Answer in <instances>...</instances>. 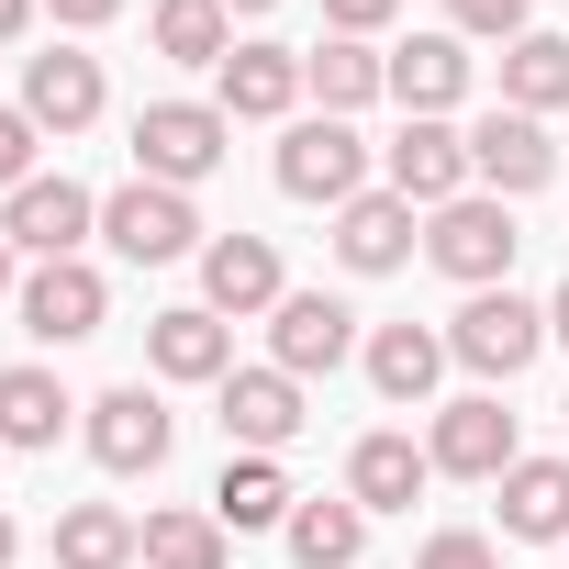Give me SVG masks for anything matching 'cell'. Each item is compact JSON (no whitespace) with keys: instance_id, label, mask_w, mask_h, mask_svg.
<instances>
[{"instance_id":"6da1fadb","label":"cell","mask_w":569,"mask_h":569,"mask_svg":"<svg viewBox=\"0 0 569 569\" xmlns=\"http://www.w3.org/2000/svg\"><path fill=\"white\" fill-rule=\"evenodd\" d=\"M536 347H547V302H525L513 279H502V291H469V302H458V325H447V358H458V369H480V380H525V369H536Z\"/></svg>"},{"instance_id":"7a4b0ae2","label":"cell","mask_w":569,"mask_h":569,"mask_svg":"<svg viewBox=\"0 0 569 569\" xmlns=\"http://www.w3.org/2000/svg\"><path fill=\"white\" fill-rule=\"evenodd\" d=\"M234 157V123H223V101H146L134 112V179H168V190H190V179H212Z\"/></svg>"},{"instance_id":"3957f363","label":"cell","mask_w":569,"mask_h":569,"mask_svg":"<svg viewBox=\"0 0 569 569\" xmlns=\"http://www.w3.org/2000/svg\"><path fill=\"white\" fill-rule=\"evenodd\" d=\"M513 201H491V190H469V201H447V212H425V257L458 279V291H502L513 279Z\"/></svg>"},{"instance_id":"277c9868","label":"cell","mask_w":569,"mask_h":569,"mask_svg":"<svg viewBox=\"0 0 569 569\" xmlns=\"http://www.w3.org/2000/svg\"><path fill=\"white\" fill-rule=\"evenodd\" d=\"M380 179H391L413 212H447V201L480 190V179H469V134H458L447 112H402V134L380 146Z\"/></svg>"},{"instance_id":"5b68a950","label":"cell","mask_w":569,"mask_h":569,"mask_svg":"<svg viewBox=\"0 0 569 569\" xmlns=\"http://www.w3.org/2000/svg\"><path fill=\"white\" fill-rule=\"evenodd\" d=\"M101 246H112L123 268H168V257L201 246V212H190V190H168V179H123V190L101 201Z\"/></svg>"},{"instance_id":"8992f818","label":"cell","mask_w":569,"mask_h":569,"mask_svg":"<svg viewBox=\"0 0 569 569\" xmlns=\"http://www.w3.org/2000/svg\"><path fill=\"white\" fill-rule=\"evenodd\" d=\"M79 436H90V458H101L112 480H146V469H168V447H179V413H168L146 380H123V391L79 402Z\"/></svg>"},{"instance_id":"52a82bcc","label":"cell","mask_w":569,"mask_h":569,"mask_svg":"<svg viewBox=\"0 0 569 569\" xmlns=\"http://www.w3.org/2000/svg\"><path fill=\"white\" fill-rule=\"evenodd\" d=\"M279 190H291V201H325V212H347V201L369 190V146H358V123L302 112L291 134H279Z\"/></svg>"},{"instance_id":"ba28073f","label":"cell","mask_w":569,"mask_h":569,"mask_svg":"<svg viewBox=\"0 0 569 569\" xmlns=\"http://www.w3.org/2000/svg\"><path fill=\"white\" fill-rule=\"evenodd\" d=\"M23 336H46V347H79V336H101L112 325V279L90 268V257H46L34 279H23Z\"/></svg>"},{"instance_id":"9c48e42d","label":"cell","mask_w":569,"mask_h":569,"mask_svg":"<svg viewBox=\"0 0 569 569\" xmlns=\"http://www.w3.org/2000/svg\"><path fill=\"white\" fill-rule=\"evenodd\" d=\"M358 358V313L336 302V291H291L268 313V369H291V380H325V369H347Z\"/></svg>"},{"instance_id":"30bf717a","label":"cell","mask_w":569,"mask_h":569,"mask_svg":"<svg viewBox=\"0 0 569 569\" xmlns=\"http://www.w3.org/2000/svg\"><path fill=\"white\" fill-rule=\"evenodd\" d=\"M0 234H12V257H79V234H101V201L79 179H23L12 201H0Z\"/></svg>"},{"instance_id":"8fae6325","label":"cell","mask_w":569,"mask_h":569,"mask_svg":"<svg viewBox=\"0 0 569 569\" xmlns=\"http://www.w3.org/2000/svg\"><path fill=\"white\" fill-rule=\"evenodd\" d=\"M469 179H480L491 201H525V190H547V179H558V146H547V123H536V112H480V123H469Z\"/></svg>"},{"instance_id":"7c38bea8","label":"cell","mask_w":569,"mask_h":569,"mask_svg":"<svg viewBox=\"0 0 569 569\" xmlns=\"http://www.w3.org/2000/svg\"><path fill=\"white\" fill-rule=\"evenodd\" d=\"M425 458H436V480H502V469L525 458V436H513V413H502L491 391H469V402H447V413H436Z\"/></svg>"},{"instance_id":"4fadbf2b","label":"cell","mask_w":569,"mask_h":569,"mask_svg":"<svg viewBox=\"0 0 569 569\" xmlns=\"http://www.w3.org/2000/svg\"><path fill=\"white\" fill-rule=\"evenodd\" d=\"M201 302H212L223 325L279 313V302H291V279H279V246H268V234H212V246H201Z\"/></svg>"},{"instance_id":"5bb4252c","label":"cell","mask_w":569,"mask_h":569,"mask_svg":"<svg viewBox=\"0 0 569 569\" xmlns=\"http://www.w3.org/2000/svg\"><path fill=\"white\" fill-rule=\"evenodd\" d=\"M146 369H157V380H212V391H223V380H234V325H223L212 302H179V313L146 325Z\"/></svg>"},{"instance_id":"9a60e30c","label":"cell","mask_w":569,"mask_h":569,"mask_svg":"<svg viewBox=\"0 0 569 569\" xmlns=\"http://www.w3.org/2000/svg\"><path fill=\"white\" fill-rule=\"evenodd\" d=\"M212 402H223V436L257 447V458H279V447L302 436V380H291V369H234Z\"/></svg>"},{"instance_id":"2e32d148","label":"cell","mask_w":569,"mask_h":569,"mask_svg":"<svg viewBox=\"0 0 569 569\" xmlns=\"http://www.w3.org/2000/svg\"><path fill=\"white\" fill-rule=\"evenodd\" d=\"M212 101L223 123H279V112H302V57L291 46H234L212 68Z\"/></svg>"},{"instance_id":"e0dca14e","label":"cell","mask_w":569,"mask_h":569,"mask_svg":"<svg viewBox=\"0 0 569 569\" xmlns=\"http://www.w3.org/2000/svg\"><path fill=\"white\" fill-rule=\"evenodd\" d=\"M413 246H425V234H413V201H402V190H358V201L336 212V257H347L358 279L413 268Z\"/></svg>"},{"instance_id":"ac0fdd59","label":"cell","mask_w":569,"mask_h":569,"mask_svg":"<svg viewBox=\"0 0 569 569\" xmlns=\"http://www.w3.org/2000/svg\"><path fill=\"white\" fill-rule=\"evenodd\" d=\"M23 112H34V134H79V123H101V57H79V46L23 57Z\"/></svg>"},{"instance_id":"d6986e66","label":"cell","mask_w":569,"mask_h":569,"mask_svg":"<svg viewBox=\"0 0 569 569\" xmlns=\"http://www.w3.org/2000/svg\"><path fill=\"white\" fill-rule=\"evenodd\" d=\"M491 491H502V536L513 547H558L569 536V458H513Z\"/></svg>"},{"instance_id":"ffe728a7","label":"cell","mask_w":569,"mask_h":569,"mask_svg":"<svg viewBox=\"0 0 569 569\" xmlns=\"http://www.w3.org/2000/svg\"><path fill=\"white\" fill-rule=\"evenodd\" d=\"M291 469H279V458H257V447H234L223 458V480H212V525L223 536H257V525H291Z\"/></svg>"},{"instance_id":"44dd1931","label":"cell","mask_w":569,"mask_h":569,"mask_svg":"<svg viewBox=\"0 0 569 569\" xmlns=\"http://www.w3.org/2000/svg\"><path fill=\"white\" fill-rule=\"evenodd\" d=\"M425 480H436V458L413 436H358V458H347V502L358 513H413Z\"/></svg>"},{"instance_id":"7402d4cb","label":"cell","mask_w":569,"mask_h":569,"mask_svg":"<svg viewBox=\"0 0 569 569\" xmlns=\"http://www.w3.org/2000/svg\"><path fill=\"white\" fill-rule=\"evenodd\" d=\"M358 358H369V391H380V402H425V391L447 380V336H436V325H380Z\"/></svg>"},{"instance_id":"603a6c76","label":"cell","mask_w":569,"mask_h":569,"mask_svg":"<svg viewBox=\"0 0 569 569\" xmlns=\"http://www.w3.org/2000/svg\"><path fill=\"white\" fill-rule=\"evenodd\" d=\"M146 558V525L123 502H68L57 513V569H134Z\"/></svg>"},{"instance_id":"cb8c5ba5","label":"cell","mask_w":569,"mask_h":569,"mask_svg":"<svg viewBox=\"0 0 569 569\" xmlns=\"http://www.w3.org/2000/svg\"><path fill=\"white\" fill-rule=\"evenodd\" d=\"M302 90H313V101H325V112L347 123L358 101H380V90H391V57H369L358 34H325V46L302 57Z\"/></svg>"},{"instance_id":"d4e9b609","label":"cell","mask_w":569,"mask_h":569,"mask_svg":"<svg viewBox=\"0 0 569 569\" xmlns=\"http://www.w3.org/2000/svg\"><path fill=\"white\" fill-rule=\"evenodd\" d=\"M458 90H469V46L458 34H413L391 57V101L402 112H458Z\"/></svg>"},{"instance_id":"484cf974","label":"cell","mask_w":569,"mask_h":569,"mask_svg":"<svg viewBox=\"0 0 569 569\" xmlns=\"http://www.w3.org/2000/svg\"><path fill=\"white\" fill-rule=\"evenodd\" d=\"M68 380L57 369H0V447H57L68 436Z\"/></svg>"},{"instance_id":"4316f807","label":"cell","mask_w":569,"mask_h":569,"mask_svg":"<svg viewBox=\"0 0 569 569\" xmlns=\"http://www.w3.org/2000/svg\"><path fill=\"white\" fill-rule=\"evenodd\" d=\"M502 112H569V34H525L502 46Z\"/></svg>"},{"instance_id":"83f0119b","label":"cell","mask_w":569,"mask_h":569,"mask_svg":"<svg viewBox=\"0 0 569 569\" xmlns=\"http://www.w3.org/2000/svg\"><path fill=\"white\" fill-rule=\"evenodd\" d=\"M146 569H234V536L212 525V502H168L146 513Z\"/></svg>"},{"instance_id":"f1b7e54d","label":"cell","mask_w":569,"mask_h":569,"mask_svg":"<svg viewBox=\"0 0 569 569\" xmlns=\"http://www.w3.org/2000/svg\"><path fill=\"white\" fill-rule=\"evenodd\" d=\"M279 536H291V558H302V569H358L369 513H358V502H291V525H279Z\"/></svg>"},{"instance_id":"f546056e","label":"cell","mask_w":569,"mask_h":569,"mask_svg":"<svg viewBox=\"0 0 569 569\" xmlns=\"http://www.w3.org/2000/svg\"><path fill=\"white\" fill-rule=\"evenodd\" d=\"M157 57L223 68V57H234V12H223V0H157Z\"/></svg>"},{"instance_id":"4dcf8cb0","label":"cell","mask_w":569,"mask_h":569,"mask_svg":"<svg viewBox=\"0 0 569 569\" xmlns=\"http://www.w3.org/2000/svg\"><path fill=\"white\" fill-rule=\"evenodd\" d=\"M458 46H525V0H447Z\"/></svg>"},{"instance_id":"1f68e13d","label":"cell","mask_w":569,"mask_h":569,"mask_svg":"<svg viewBox=\"0 0 569 569\" xmlns=\"http://www.w3.org/2000/svg\"><path fill=\"white\" fill-rule=\"evenodd\" d=\"M34 146H46V134H34V112H0V201L34 179Z\"/></svg>"},{"instance_id":"d6a6232c","label":"cell","mask_w":569,"mask_h":569,"mask_svg":"<svg viewBox=\"0 0 569 569\" xmlns=\"http://www.w3.org/2000/svg\"><path fill=\"white\" fill-rule=\"evenodd\" d=\"M413 569H502V558H491V536L447 525V536H425V558H413Z\"/></svg>"},{"instance_id":"836d02e7","label":"cell","mask_w":569,"mask_h":569,"mask_svg":"<svg viewBox=\"0 0 569 569\" xmlns=\"http://www.w3.org/2000/svg\"><path fill=\"white\" fill-rule=\"evenodd\" d=\"M391 12H402V0H325V23H336V34H358V46H369Z\"/></svg>"},{"instance_id":"e575fe53","label":"cell","mask_w":569,"mask_h":569,"mask_svg":"<svg viewBox=\"0 0 569 569\" xmlns=\"http://www.w3.org/2000/svg\"><path fill=\"white\" fill-rule=\"evenodd\" d=\"M46 12H57V23H68V34H101V23H112V12H123V0H46Z\"/></svg>"},{"instance_id":"d590c367","label":"cell","mask_w":569,"mask_h":569,"mask_svg":"<svg viewBox=\"0 0 569 569\" xmlns=\"http://www.w3.org/2000/svg\"><path fill=\"white\" fill-rule=\"evenodd\" d=\"M34 12H46V0H0V46H12V34H23Z\"/></svg>"},{"instance_id":"8d00e7d4","label":"cell","mask_w":569,"mask_h":569,"mask_svg":"<svg viewBox=\"0 0 569 569\" xmlns=\"http://www.w3.org/2000/svg\"><path fill=\"white\" fill-rule=\"evenodd\" d=\"M547 336H558V347H569V279H558V302H547Z\"/></svg>"},{"instance_id":"74e56055","label":"cell","mask_w":569,"mask_h":569,"mask_svg":"<svg viewBox=\"0 0 569 569\" xmlns=\"http://www.w3.org/2000/svg\"><path fill=\"white\" fill-rule=\"evenodd\" d=\"M12 558H23V525H12V513H0V569H12Z\"/></svg>"},{"instance_id":"f35d334b","label":"cell","mask_w":569,"mask_h":569,"mask_svg":"<svg viewBox=\"0 0 569 569\" xmlns=\"http://www.w3.org/2000/svg\"><path fill=\"white\" fill-rule=\"evenodd\" d=\"M0 291H23V279H12V234H0Z\"/></svg>"},{"instance_id":"ab89813d","label":"cell","mask_w":569,"mask_h":569,"mask_svg":"<svg viewBox=\"0 0 569 569\" xmlns=\"http://www.w3.org/2000/svg\"><path fill=\"white\" fill-rule=\"evenodd\" d=\"M223 12H268V0H223Z\"/></svg>"},{"instance_id":"60d3db41","label":"cell","mask_w":569,"mask_h":569,"mask_svg":"<svg viewBox=\"0 0 569 569\" xmlns=\"http://www.w3.org/2000/svg\"><path fill=\"white\" fill-rule=\"evenodd\" d=\"M558 425H569V402H558Z\"/></svg>"}]
</instances>
